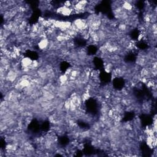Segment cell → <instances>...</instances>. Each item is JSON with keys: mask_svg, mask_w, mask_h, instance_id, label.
Returning a JSON list of instances; mask_svg holds the SVG:
<instances>
[{"mask_svg": "<svg viewBox=\"0 0 157 157\" xmlns=\"http://www.w3.org/2000/svg\"><path fill=\"white\" fill-rule=\"evenodd\" d=\"M49 39L48 38H43L39 40V41L37 43V45L39 48L40 50L44 51L46 50V49L48 48V45H49Z\"/></svg>", "mask_w": 157, "mask_h": 157, "instance_id": "6da1fadb", "label": "cell"}, {"mask_svg": "<svg viewBox=\"0 0 157 157\" xmlns=\"http://www.w3.org/2000/svg\"><path fill=\"white\" fill-rule=\"evenodd\" d=\"M33 63V60L29 57H24L21 59V63L23 68H28L30 67Z\"/></svg>", "mask_w": 157, "mask_h": 157, "instance_id": "7a4b0ae2", "label": "cell"}]
</instances>
